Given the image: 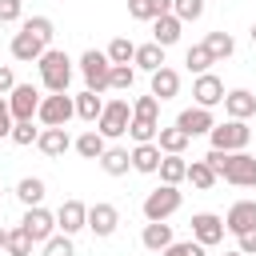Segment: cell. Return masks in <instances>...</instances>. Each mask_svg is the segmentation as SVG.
<instances>
[{
	"mask_svg": "<svg viewBox=\"0 0 256 256\" xmlns=\"http://www.w3.org/2000/svg\"><path fill=\"white\" fill-rule=\"evenodd\" d=\"M36 68H40V84L48 92H68V84H72V56L64 48H44Z\"/></svg>",
	"mask_w": 256,
	"mask_h": 256,
	"instance_id": "6da1fadb",
	"label": "cell"
},
{
	"mask_svg": "<svg viewBox=\"0 0 256 256\" xmlns=\"http://www.w3.org/2000/svg\"><path fill=\"white\" fill-rule=\"evenodd\" d=\"M72 116H76V104H72L68 92H48V96H40L36 120H40L44 128H68Z\"/></svg>",
	"mask_w": 256,
	"mask_h": 256,
	"instance_id": "7a4b0ae2",
	"label": "cell"
},
{
	"mask_svg": "<svg viewBox=\"0 0 256 256\" xmlns=\"http://www.w3.org/2000/svg\"><path fill=\"white\" fill-rule=\"evenodd\" d=\"M208 140L220 152H244L252 144V128H248V120H224V124H212Z\"/></svg>",
	"mask_w": 256,
	"mask_h": 256,
	"instance_id": "3957f363",
	"label": "cell"
},
{
	"mask_svg": "<svg viewBox=\"0 0 256 256\" xmlns=\"http://www.w3.org/2000/svg\"><path fill=\"white\" fill-rule=\"evenodd\" d=\"M128 120H132V104L128 100H104V112L96 116V132L104 140H120L128 132Z\"/></svg>",
	"mask_w": 256,
	"mask_h": 256,
	"instance_id": "277c9868",
	"label": "cell"
},
{
	"mask_svg": "<svg viewBox=\"0 0 256 256\" xmlns=\"http://www.w3.org/2000/svg\"><path fill=\"white\" fill-rule=\"evenodd\" d=\"M180 204H184L180 188L176 184H160V188H152L144 196V220H168V216L180 212Z\"/></svg>",
	"mask_w": 256,
	"mask_h": 256,
	"instance_id": "5b68a950",
	"label": "cell"
},
{
	"mask_svg": "<svg viewBox=\"0 0 256 256\" xmlns=\"http://www.w3.org/2000/svg\"><path fill=\"white\" fill-rule=\"evenodd\" d=\"M80 76H84V84L92 88V92H108V76H112V60L104 56V52H96V48H88L84 56H80Z\"/></svg>",
	"mask_w": 256,
	"mask_h": 256,
	"instance_id": "8992f818",
	"label": "cell"
},
{
	"mask_svg": "<svg viewBox=\"0 0 256 256\" xmlns=\"http://www.w3.org/2000/svg\"><path fill=\"white\" fill-rule=\"evenodd\" d=\"M224 184H236V188H256V156L248 152H228V164L220 172Z\"/></svg>",
	"mask_w": 256,
	"mask_h": 256,
	"instance_id": "52a82bcc",
	"label": "cell"
},
{
	"mask_svg": "<svg viewBox=\"0 0 256 256\" xmlns=\"http://www.w3.org/2000/svg\"><path fill=\"white\" fill-rule=\"evenodd\" d=\"M84 228H92V236L108 240V236L120 228V212H116V204H108V200L88 204V224H84Z\"/></svg>",
	"mask_w": 256,
	"mask_h": 256,
	"instance_id": "ba28073f",
	"label": "cell"
},
{
	"mask_svg": "<svg viewBox=\"0 0 256 256\" xmlns=\"http://www.w3.org/2000/svg\"><path fill=\"white\" fill-rule=\"evenodd\" d=\"M8 108H12V120H32L36 108H40V88L16 80V88L8 92Z\"/></svg>",
	"mask_w": 256,
	"mask_h": 256,
	"instance_id": "9c48e42d",
	"label": "cell"
},
{
	"mask_svg": "<svg viewBox=\"0 0 256 256\" xmlns=\"http://www.w3.org/2000/svg\"><path fill=\"white\" fill-rule=\"evenodd\" d=\"M20 228L32 236V244H44V240L56 232V212H48L44 204H36V208H28V212H24Z\"/></svg>",
	"mask_w": 256,
	"mask_h": 256,
	"instance_id": "30bf717a",
	"label": "cell"
},
{
	"mask_svg": "<svg viewBox=\"0 0 256 256\" xmlns=\"http://www.w3.org/2000/svg\"><path fill=\"white\" fill-rule=\"evenodd\" d=\"M192 240L204 244V248L220 244V240H224V216H216V212H196V216H192Z\"/></svg>",
	"mask_w": 256,
	"mask_h": 256,
	"instance_id": "8fae6325",
	"label": "cell"
},
{
	"mask_svg": "<svg viewBox=\"0 0 256 256\" xmlns=\"http://www.w3.org/2000/svg\"><path fill=\"white\" fill-rule=\"evenodd\" d=\"M192 96H196L200 108H216V104L224 100V80L212 76V72H200V76L192 80Z\"/></svg>",
	"mask_w": 256,
	"mask_h": 256,
	"instance_id": "7c38bea8",
	"label": "cell"
},
{
	"mask_svg": "<svg viewBox=\"0 0 256 256\" xmlns=\"http://www.w3.org/2000/svg\"><path fill=\"white\" fill-rule=\"evenodd\" d=\"M212 124H216L212 108H200V104H192V108H184V112L176 116V128H184L188 136H208Z\"/></svg>",
	"mask_w": 256,
	"mask_h": 256,
	"instance_id": "4fadbf2b",
	"label": "cell"
},
{
	"mask_svg": "<svg viewBox=\"0 0 256 256\" xmlns=\"http://www.w3.org/2000/svg\"><path fill=\"white\" fill-rule=\"evenodd\" d=\"M84 224H88V204H80V200H64V204L56 208V232L76 236Z\"/></svg>",
	"mask_w": 256,
	"mask_h": 256,
	"instance_id": "5bb4252c",
	"label": "cell"
},
{
	"mask_svg": "<svg viewBox=\"0 0 256 256\" xmlns=\"http://www.w3.org/2000/svg\"><path fill=\"white\" fill-rule=\"evenodd\" d=\"M224 112H228V120H252L256 116V96L248 92V88H232V92H224Z\"/></svg>",
	"mask_w": 256,
	"mask_h": 256,
	"instance_id": "9a60e30c",
	"label": "cell"
},
{
	"mask_svg": "<svg viewBox=\"0 0 256 256\" xmlns=\"http://www.w3.org/2000/svg\"><path fill=\"white\" fill-rule=\"evenodd\" d=\"M248 228H256V200H236V204L228 208V216H224V232L240 236V232H248Z\"/></svg>",
	"mask_w": 256,
	"mask_h": 256,
	"instance_id": "2e32d148",
	"label": "cell"
},
{
	"mask_svg": "<svg viewBox=\"0 0 256 256\" xmlns=\"http://www.w3.org/2000/svg\"><path fill=\"white\" fill-rule=\"evenodd\" d=\"M44 48H48V44H44L40 36L24 32V28L12 36V60H20V64H36V60L44 56Z\"/></svg>",
	"mask_w": 256,
	"mask_h": 256,
	"instance_id": "e0dca14e",
	"label": "cell"
},
{
	"mask_svg": "<svg viewBox=\"0 0 256 256\" xmlns=\"http://www.w3.org/2000/svg\"><path fill=\"white\" fill-rule=\"evenodd\" d=\"M36 148L44 152V156H64L68 148H72V136H68V128H40V136H36Z\"/></svg>",
	"mask_w": 256,
	"mask_h": 256,
	"instance_id": "ac0fdd59",
	"label": "cell"
},
{
	"mask_svg": "<svg viewBox=\"0 0 256 256\" xmlns=\"http://www.w3.org/2000/svg\"><path fill=\"white\" fill-rule=\"evenodd\" d=\"M180 32H184V20H176L172 12H164V16L152 20V40H156L160 48H172V44L180 40Z\"/></svg>",
	"mask_w": 256,
	"mask_h": 256,
	"instance_id": "d6986e66",
	"label": "cell"
},
{
	"mask_svg": "<svg viewBox=\"0 0 256 256\" xmlns=\"http://www.w3.org/2000/svg\"><path fill=\"white\" fill-rule=\"evenodd\" d=\"M140 244H144L148 252H164V248L172 244V224H168V220H148L144 232H140Z\"/></svg>",
	"mask_w": 256,
	"mask_h": 256,
	"instance_id": "ffe728a7",
	"label": "cell"
},
{
	"mask_svg": "<svg viewBox=\"0 0 256 256\" xmlns=\"http://www.w3.org/2000/svg\"><path fill=\"white\" fill-rule=\"evenodd\" d=\"M176 92H180V72H176V68H168V64H164V68H156V72H152V96L164 104V100H172Z\"/></svg>",
	"mask_w": 256,
	"mask_h": 256,
	"instance_id": "44dd1931",
	"label": "cell"
},
{
	"mask_svg": "<svg viewBox=\"0 0 256 256\" xmlns=\"http://www.w3.org/2000/svg\"><path fill=\"white\" fill-rule=\"evenodd\" d=\"M132 64L140 68V72H156V68H164V48L152 40V44H136V52H132Z\"/></svg>",
	"mask_w": 256,
	"mask_h": 256,
	"instance_id": "7402d4cb",
	"label": "cell"
},
{
	"mask_svg": "<svg viewBox=\"0 0 256 256\" xmlns=\"http://www.w3.org/2000/svg\"><path fill=\"white\" fill-rule=\"evenodd\" d=\"M188 140H192V136H188L184 128H176V124H172V128H160V132H156V148H160V152H168V156H184Z\"/></svg>",
	"mask_w": 256,
	"mask_h": 256,
	"instance_id": "603a6c76",
	"label": "cell"
},
{
	"mask_svg": "<svg viewBox=\"0 0 256 256\" xmlns=\"http://www.w3.org/2000/svg\"><path fill=\"white\" fill-rule=\"evenodd\" d=\"M72 104H76V116H80V120H88V124H96V116L104 112V96H100V92H92V88H84L80 96H72Z\"/></svg>",
	"mask_w": 256,
	"mask_h": 256,
	"instance_id": "cb8c5ba5",
	"label": "cell"
},
{
	"mask_svg": "<svg viewBox=\"0 0 256 256\" xmlns=\"http://www.w3.org/2000/svg\"><path fill=\"white\" fill-rule=\"evenodd\" d=\"M72 148H76L84 160H100V156H104V148H108V140H104L96 128H88V132H80V136L72 140Z\"/></svg>",
	"mask_w": 256,
	"mask_h": 256,
	"instance_id": "d4e9b609",
	"label": "cell"
},
{
	"mask_svg": "<svg viewBox=\"0 0 256 256\" xmlns=\"http://www.w3.org/2000/svg\"><path fill=\"white\" fill-rule=\"evenodd\" d=\"M128 156H132V168H136V172H148V176H152V172L160 168V156H164V152H160L156 140H152V144H136Z\"/></svg>",
	"mask_w": 256,
	"mask_h": 256,
	"instance_id": "484cf974",
	"label": "cell"
},
{
	"mask_svg": "<svg viewBox=\"0 0 256 256\" xmlns=\"http://www.w3.org/2000/svg\"><path fill=\"white\" fill-rule=\"evenodd\" d=\"M156 172H160V184H180V180L188 176V160H184V156H168V152H164Z\"/></svg>",
	"mask_w": 256,
	"mask_h": 256,
	"instance_id": "4316f807",
	"label": "cell"
},
{
	"mask_svg": "<svg viewBox=\"0 0 256 256\" xmlns=\"http://www.w3.org/2000/svg\"><path fill=\"white\" fill-rule=\"evenodd\" d=\"M44 192H48V188H44V180H40V176H24V180L16 184V196H20V204H24V208L44 204Z\"/></svg>",
	"mask_w": 256,
	"mask_h": 256,
	"instance_id": "83f0119b",
	"label": "cell"
},
{
	"mask_svg": "<svg viewBox=\"0 0 256 256\" xmlns=\"http://www.w3.org/2000/svg\"><path fill=\"white\" fill-rule=\"evenodd\" d=\"M100 168H104L108 176H124V172L132 168V156H128V148H104V156H100Z\"/></svg>",
	"mask_w": 256,
	"mask_h": 256,
	"instance_id": "f1b7e54d",
	"label": "cell"
},
{
	"mask_svg": "<svg viewBox=\"0 0 256 256\" xmlns=\"http://www.w3.org/2000/svg\"><path fill=\"white\" fill-rule=\"evenodd\" d=\"M156 132H160V124H156V120L132 116V120H128V132H124V136H132V144H152V140H156Z\"/></svg>",
	"mask_w": 256,
	"mask_h": 256,
	"instance_id": "f546056e",
	"label": "cell"
},
{
	"mask_svg": "<svg viewBox=\"0 0 256 256\" xmlns=\"http://www.w3.org/2000/svg\"><path fill=\"white\" fill-rule=\"evenodd\" d=\"M204 48L212 52V60H228V56L236 52V40H232L228 32H208V36H204Z\"/></svg>",
	"mask_w": 256,
	"mask_h": 256,
	"instance_id": "4dcf8cb0",
	"label": "cell"
},
{
	"mask_svg": "<svg viewBox=\"0 0 256 256\" xmlns=\"http://www.w3.org/2000/svg\"><path fill=\"white\" fill-rule=\"evenodd\" d=\"M184 180H188L192 188H200V192H208V188H212V184H216L220 176H216V172H212V168H208L204 160H192V164H188V176H184Z\"/></svg>",
	"mask_w": 256,
	"mask_h": 256,
	"instance_id": "1f68e13d",
	"label": "cell"
},
{
	"mask_svg": "<svg viewBox=\"0 0 256 256\" xmlns=\"http://www.w3.org/2000/svg\"><path fill=\"white\" fill-rule=\"evenodd\" d=\"M184 64H188V72H196V76H200V72H208L216 60H212V52H208L204 44H192V48L184 52Z\"/></svg>",
	"mask_w": 256,
	"mask_h": 256,
	"instance_id": "d6a6232c",
	"label": "cell"
},
{
	"mask_svg": "<svg viewBox=\"0 0 256 256\" xmlns=\"http://www.w3.org/2000/svg\"><path fill=\"white\" fill-rule=\"evenodd\" d=\"M4 252H8V256H32V236H28L24 228H8Z\"/></svg>",
	"mask_w": 256,
	"mask_h": 256,
	"instance_id": "836d02e7",
	"label": "cell"
},
{
	"mask_svg": "<svg viewBox=\"0 0 256 256\" xmlns=\"http://www.w3.org/2000/svg\"><path fill=\"white\" fill-rule=\"evenodd\" d=\"M44 256H76L72 236H68V232H52V236L44 240Z\"/></svg>",
	"mask_w": 256,
	"mask_h": 256,
	"instance_id": "e575fe53",
	"label": "cell"
},
{
	"mask_svg": "<svg viewBox=\"0 0 256 256\" xmlns=\"http://www.w3.org/2000/svg\"><path fill=\"white\" fill-rule=\"evenodd\" d=\"M20 28H24V32H32V36H40L44 44H52V36H56V24H52L48 16H28Z\"/></svg>",
	"mask_w": 256,
	"mask_h": 256,
	"instance_id": "d590c367",
	"label": "cell"
},
{
	"mask_svg": "<svg viewBox=\"0 0 256 256\" xmlns=\"http://www.w3.org/2000/svg\"><path fill=\"white\" fill-rule=\"evenodd\" d=\"M132 52H136V44H132L128 36H116V40L108 44V52H104V56H108L112 64H132Z\"/></svg>",
	"mask_w": 256,
	"mask_h": 256,
	"instance_id": "8d00e7d4",
	"label": "cell"
},
{
	"mask_svg": "<svg viewBox=\"0 0 256 256\" xmlns=\"http://www.w3.org/2000/svg\"><path fill=\"white\" fill-rule=\"evenodd\" d=\"M132 80H136V68H132V64H112L108 88H116V92H128V88H132Z\"/></svg>",
	"mask_w": 256,
	"mask_h": 256,
	"instance_id": "74e56055",
	"label": "cell"
},
{
	"mask_svg": "<svg viewBox=\"0 0 256 256\" xmlns=\"http://www.w3.org/2000/svg\"><path fill=\"white\" fill-rule=\"evenodd\" d=\"M36 136H40V128H32V120H16V124H12V132H8V140H12V144H20V148L36 144Z\"/></svg>",
	"mask_w": 256,
	"mask_h": 256,
	"instance_id": "f35d334b",
	"label": "cell"
},
{
	"mask_svg": "<svg viewBox=\"0 0 256 256\" xmlns=\"http://www.w3.org/2000/svg\"><path fill=\"white\" fill-rule=\"evenodd\" d=\"M172 16L176 20H200L204 16V0H172Z\"/></svg>",
	"mask_w": 256,
	"mask_h": 256,
	"instance_id": "ab89813d",
	"label": "cell"
},
{
	"mask_svg": "<svg viewBox=\"0 0 256 256\" xmlns=\"http://www.w3.org/2000/svg\"><path fill=\"white\" fill-rule=\"evenodd\" d=\"M132 116H144V120H156L160 116V100L148 92V96H136L132 100Z\"/></svg>",
	"mask_w": 256,
	"mask_h": 256,
	"instance_id": "60d3db41",
	"label": "cell"
},
{
	"mask_svg": "<svg viewBox=\"0 0 256 256\" xmlns=\"http://www.w3.org/2000/svg\"><path fill=\"white\" fill-rule=\"evenodd\" d=\"M160 256H208V252H204V244H196V240H172Z\"/></svg>",
	"mask_w": 256,
	"mask_h": 256,
	"instance_id": "b9f144b4",
	"label": "cell"
},
{
	"mask_svg": "<svg viewBox=\"0 0 256 256\" xmlns=\"http://www.w3.org/2000/svg\"><path fill=\"white\" fill-rule=\"evenodd\" d=\"M128 16L132 20H156V0H128Z\"/></svg>",
	"mask_w": 256,
	"mask_h": 256,
	"instance_id": "7bdbcfd3",
	"label": "cell"
},
{
	"mask_svg": "<svg viewBox=\"0 0 256 256\" xmlns=\"http://www.w3.org/2000/svg\"><path fill=\"white\" fill-rule=\"evenodd\" d=\"M24 16V4L20 0H0V24H16Z\"/></svg>",
	"mask_w": 256,
	"mask_h": 256,
	"instance_id": "ee69618b",
	"label": "cell"
},
{
	"mask_svg": "<svg viewBox=\"0 0 256 256\" xmlns=\"http://www.w3.org/2000/svg\"><path fill=\"white\" fill-rule=\"evenodd\" d=\"M236 248H240L244 256H256V228H248V232H240V236H236Z\"/></svg>",
	"mask_w": 256,
	"mask_h": 256,
	"instance_id": "f6af8a7d",
	"label": "cell"
},
{
	"mask_svg": "<svg viewBox=\"0 0 256 256\" xmlns=\"http://www.w3.org/2000/svg\"><path fill=\"white\" fill-rule=\"evenodd\" d=\"M204 164H208V168H212V172L220 176V172H224V164H228V152H220V148H212V152L204 156Z\"/></svg>",
	"mask_w": 256,
	"mask_h": 256,
	"instance_id": "bcb514c9",
	"label": "cell"
},
{
	"mask_svg": "<svg viewBox=\"0 0 256 256\" xmlns=\"http://www.w3.org/2000/svg\"><path fill=\"white\" fill-rule=\"evenodd\" d=\"M16 88V72H12V64H0V96H8Z\"/></svg>",
	"mask_w": 256,
	"mask_h": 256,
	"instance_id": "7dc6e473",
	"label": "cell"
},
{
	"mask_svg": "<svg viewBox=\"0 0 256 256\" xmlns=\"http://www.w3.org/2000/svg\"><path fill=\"white\" fill-rule=\"evenodd\" d=\"M12 124H16V120H12V108H8V96H0V136H8V132H12Z\"/></svg>",
	"mask_w": 256,
	"mask_h": 256,
	"instance_id": "c3c4849f",
	"label": "cell"
},
{
	"mask_svg": "<svg viewBox=\"0 0 256 256\" xmlns=\"http://www.w3.org/2000/svg\"><path fill=\"white\" fill-rule=\"evenodd\" d=\"M156 12L164 16V12H172V0H156Z\"/></svg>",
	"mask_w": 256,
	"mask_h": 256,
	"instance_id": "681fc988",
	"label": "cell"
},
{
	"mask_svg": "<svg viewBox=\"0 0 256 256\" xmlns=\"http://www.w3.org/2000/svg\"><path fill=\"white\" fill-rule=\"evenodd\" d=\"M4 240H8V228H0V252H4Z\"/></svg>",
	"mask_w": 256,
	"mask_h": 256,
	"instance_id": "f907efd6",
	"label": "cell"
},
{
	"mask_svg": "<svg viewBox=\"0 0 256 256\" xmlns=\"http://www.w3.org/2000/svg\"><path fill=\"white\" fill-rule=\"evenodd\" d=\"M224 256H244V252H240V248H232V252H224Z\"/></svg>",
	"mask_w": 256,
	"mask_h": 256,
	"instance_id": "816d5d0a",
	"label": "cell"
},
{
	"mask_svg": "<svg viewBox=\"0 0 256 256\" xmlns=\"http://www.w3.org/2000/svg\"><path fill=\"white\" fill-rule=\"evenodd\" d=\"M252 44H256V24H252Z\"/></svg>",
	"mask_w": 256,
	"mask_h": 256,
	"instance_id": "f5cc1de1",
	"label": "cell"
}]
</instances>
